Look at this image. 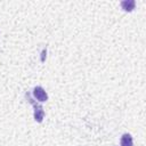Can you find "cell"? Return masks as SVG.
<instances>
[{
  "instance_id": "7a4b0ae2",
  "label": "cell",
  "mask_w": 146,
  "mask_h": 146,
  "mask_svg": "<svg viewBox=\"0 0 146 146\" xmlns=\"http://www.w3.org/2000/svg\"><path fill=\"white\" fill-rule=\"evenodd\" d=\"M33 96H34L39 102H46V100H48V95H47V92H46L44 89H43L42 87H40V86H38V87H35V88L33 89Z\"/></svg>"
},
{
  "instance_id": "3957f363",
  "label": "cell",
  "mask_w": 146,
  "mask_h": 146,
  "mask_svg": "<svg viewBox=\"0 0 146 146\" xmlns=\"http://www.w3.org/2000/svg\"><path fill=\"white\" fill-rule=\"evenodd\" d=\"M135 6H136L135 0H125L121 2V7L125 11H132L135 9Z\"/></svg>"
},
{
  "instance_id": "6da1fadb",
  "label": "cell",
  "mask_w": 146,
  "mask_h": 146,
  "mask_svg": "<svg viewBox=\"0 0 146 146\" xmlns=\"http://www.w3.org/2000/svg\"><path fill=\"white\" fill-rule=\"evenodd\" d=\"M26 97L29 98V100L32 103V105H33V107H34V120H35L36 122H39V123L42 122V120H43V117H44V111H43V107H42L41 105L34 103V102L30 98V95H29V94H26Z\"/></svg>"
},
{
  "instance_id": "277c9868",
  "label": "cell",
  "mask_w": 146,
  "mask_h": 146,
  "mask_svg": "<svg viewBox=\"0 0 146 146\" xmlns=\"http://www.w3.org/2000/svg\"><path fill=\"white\" fill-rule=\"evenodd\" d=\"M133 141H132V137L129 133H124L121 137V146H132Z\"/></svg>"
}]
</instances>
